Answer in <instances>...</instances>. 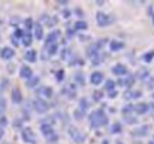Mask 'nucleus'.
<instances>
[{
  "label": "nucleus",
  "instance_id": "412c9836",
  "mask_svg": "<svg viewBox=\"0 0 154 144\" xmlns=\"http://www.w3.org/2000/svg\"><path fill=\"white\" fill-rule=\"evenodd\" d=\"M32 41H33V35H32L30 32H24V36L21 38V42H23V45H26V47H30V45H32Z\"/></svg>",
  "mask_w": 154,
  "mask_h": 144
},
{
  "label": "nucleus",
  "instance_id": "c03bdc74",
  "mask_svg": "<svg viewBox=\"0 0 154 144\" xmlns=\"http://www.w3.org/2000/svg\"><path fill=\"white\" fill-rule=\"evenodd\" d=\"M63 15H64V17H70V15H72V12H70V11H64V14H63Z\"/></svg>",
  "mask_w": 154,
  "mask_h": 144
},
{
  "label": "nucleus",
  "instance_id": "9b49d317",
  "mask_svg": "<svg viewBox=\"0 0 154 144\" xmlns=\"http://www.w3.org/2000/svg\"><path fill=\"white\" fill-rule=\"evenodd\" d=\"M14 56H15V50L11 48V47H3L2 51H0V57L3 60H12Z\"/></svg>",
  "mask_w": 154,
  "mask_h": 144
},
{
  "label": "nucleus",
  "instance_id": "aec40b11",
  "mask_svg": "<svg viewBox=\"0 0 154 144\" xmlns=\"http://www.w3.org/2000/svg\"><path fill=\"white\" fill-rule=\"evenodd\" d=\"M142 96V93L139 92V90H127L126 93H124V98L126 99H138V98H141Z\"/></svg>",
  "mask_w": 154,
  "mask_h": 144
},
{
  "label": "nucleus",
  "instance_id": "473e14b6",
  "mask_svg": "<svg viewBox=\"0 0 154 144\" xmlns=\"http://www.w3.org/2000/svg\"><path fill=\"white\" fill-rule=\"evenodd\" d=\"M24 36V30H21V29H17L15 30V33H14V39L17 41V39H20L21 41V38Z\"/></svg>",
  "mask_w": 154,
  "mask_h": 144
},
{
  "label": "nucleus",
  "instance_id": "c85d7f7f",
  "mask_svg": "<svg viewBox=\"0 0 154 144\" xmlns=\"http://www.w3.org/2000/svg\"><path fill=\"white\" fill-rule=\"evenodd\" d=\"M64 92H66L70 98H73V96L76 95V89H75V86H72V84H70V86H67V87L64 89Z\"/></svg>",
  "mask_w": 154,
  "mask_h": 144
},
{
  "label": "nucleus",
  "instance_id": "a19ab883",
  "mask_svg": "<svg viewBox=\"0 0 154 144\" xmlns=\"http://www.w3.org/2000/svg\"><path fill=\"white\" fill-rule=\"evenodd\" d=\"M75 14L78 15V17H82L84 14H82V9H75Z\"/></svg>",
  "mask_w": 154,
  "mask_h": 144
},
{
  "label": "nucleus",
  "instance_id": "20e7f679",
  "mask_svg": "<svg viewBox=\"0 0 154 144\" xmlns=\"http://www.w3.org/2000/svg\"><path fill=\"white\" fill-rule=\"evenodd\" d=\"M96 21H97V24H99L100 27H106V26H109V24L112 23V17H109L106 12L99 11V12L96 14Z\"/></svg>",
  "mask_w": 154,
  "mask_h": 144
},
{
  "label": "nucleus",
  "instance_id": "b1692460",
  "mask_svg": "<svg viewBox=\"0 0 154 144\" xmlns=\"http://www.w3.org/2000/svg\"><path fill=\"white\" fill-rule=\"evenodd\" d=\"M38 84H39V77H38V75H33L32 78H29V80H27V87H29V89L36 87Z\"/></svg>",
  "mask_w": 154,
  "mask_h": 144
},
{
  "label": "nucleus",
  "instance_id": "dca6fc26",
  "mask_svg": "<svg viewBox=\"0 0 154 144\" xmlns=\"http://www.w3.org/2000/svg\"><path fill=\"white\" fill-rule=\"evenodd\" d=\"M123 48H124V42H121V41L114 39V41L109 42V50L111 51H121Z\"/></svg>",
  "mask_w": 154,
  "mask_h": 144
},
{
  "label": "nucleus",
  "instance_id": "f03ea898",
  "mask_svg": "<svg viewBox=\"0 0 154 144\" xmlns=\"http://www.w3.org/2000/svg\"><path fill=\"white\" fill-rule=\"evenodd\" d=\"M67 134H69V137H70L75 143H78V144H82V143L85 141V135H84L78 128H75V126H69V128H67Z\"/></svg>",
  "mask_w": 154,
  "mask_h": 144
},
{
  "label": "nucleus",
  "instance_id": "f704fd0d",
  "mask_svg": "<svg viewBox=\"0 0 154 144\" xmlns=\"http://www.w3.org/2000/svg\"><path fill=\"white\" fill-rule=\"evenodd\" d=\"M24 24H26L27 29H33V26H35V23H33L32 18H26V20H24Z\"/></svg>",
  "mask_w": 154,
  "mask_h": 144
},
{
  "label": "nucleus",
  "instance_id": "0eeeda50",
  "mask_svg": "<svg viewBox=\"0 0 154 144\" xmlns=\"http://www.w3.org/2000/svg\"><path fill=\"white\" fill-rule=\"evenodd\" d=\"M36 95L39 96V99H50L53 98V89L48 87V86H41L38 90H36Z\"/></svg>",
  "mask_w": 154,
  "mask_h": 144
},
{
  "label": "nucleus",
  "instance_id": "79ce46f5",
  "mask_svg": "<svg viewBox=\"0 0 154 144\" xmlns=\"http://www.w3.org/2000/svg\"><path fill=\"white\" fill-rule=\"evenodd\" d=\"M115 96H117V92H115V90L109 92V98H115Z\"/></svg>",
  "mask_w": 154,
  "mask_h": 144
},
{
  "label": "nucleus",
  "instance_id": "c756f323",
  "mask_svg": "<svg viewBox=\"0 0 154 144\" xmlns=\"http://www.w3.org/2000/svg\"><path fill=\"white\" fill-rule=\"evenodd\" d=\"M87 27H88V26H87L85 21H76V23H75V29H76V30H85Z\"/></svg>",
  "mask_w": 154,
  "mask_h": 144
},
{
  "label": "nucleus",
  "instance_id": "09e8293b",
  "mask_svg": "<svg viewBox=\"0 0 154 144\" xmlns=\"http://www.w3.org/2000/svg\"><path fill=\"white\" fill-rule=\"evenodd\" d=\"M153 23H154V14H153Z\"/></svg>",
  "mask_w": 154,
  "mask_h": 144
},
{
  "label": "nucleus",
  "instance_id": "1a4fd4ad",
  "mask_svg": "<svg viewBox=\"0 0 154 144\" xmlns=\"http://www.w3.org/2000/svg\"><path fill=\"white\" fill-rule=\"evenodd\" d=\"M60 35H61V32H60V30H53V32L47 36V39H45V45L57 44V42H58V39H60Z\"/></svg>",
  "mask_w": 154,
  "mask_h": 144
},
{
  "label": "nucleus",
  "instance_id": "7c9ffc66",
  "mask_svg": "<svg viewBox=\"0 0 154 144\" xmlns=\"http://www.w3.org/2000/svg\"><path fill=\"white\" fill-rule=\"evenodd\" d=\"M78 108H79L81 111H84V113H85V111L88 110V102H87V99H81V101H79V107H78Z\"/></svg>",
  "mask_w": 154,
  "mask_h": 144
},
{
  "label": "nucleus",
  "instance_id": "cd10ccee",
  "mask_svg": "<svg viewBox=\"0 0 154 144\" xmlns=\"http://www.w3.org/2000/svg\"><path fill=\"white\" fill-rule=\"evenodd\" d=\"M133 111H135V108H133V105H130V104H129V105H124V107H123V110H121V113H123L126 117H127L129 114H132Z\"/></svg>",
  "mask_w": 154,
  "mask_h": 144
},
{
  "label": "nucleus",
  "instance_id": "ddd939ff",
  "mask_svg": "<svg viewBox=\"0 0 154 144\" xmlns=\"http://www.w3.org/2000/svg\"><path fill=\"white\" fill-rule=\"evenodd\" d=\"M20 77H21V78H26V80L32 78V77H33V71H32V68L27 66V65L21 66V68H20Z\"/></svg>",
  "mask_w": 154,
  "mask_h": 144
},
{
  "label": "nucleus",
  "instance_id": "37998d69",
  "mask_svg": "<svg viewBox=\"0 0 154 144\" xmlns=\"http://www.w3.org/2000/svg\"><path fill=\"white\" fill-rule=\"evenodd\" d=\"M3 135H5V131H3V128H0V140L3 138Z\"/></svg>",
  "mask_w": 154,
  "mask_h": 144
},
{
  "label": "nucleus",
  "instance_id": "4c0bfd02",
  "mask_svg": "<svg viewBox=\"0 0 154 144\" xmlns=\"http://www.w3.org/2000/svg\"><path fill=\"white\" fill-rule=\"evenodd\" d=\"M93 96H94V101H100L102 99V92H94Z\"/></svg>",
  "mask_w": 154,
  "mask_h": 144
},
{
  "label": "nucleus",
  "instance_id": "2f4dec72",
  "mask_svg": "<svg viewBox=\"0 0 154 144\" xmlns=\"http://www.w3.org/2000/svg\"><path fill=\"white\" fill-rule=\"evenodd\" d=\"M153 59H154V51H148V53L144 54V60H145L147 63L153 62Z\"/></svg>",
  "mask_w": 154,
  "mask_h": 144
},
{
  "label": "nucleus",
  "instance_id": "c9c22d12",
  "mask_svg": "<svg viewBox=\"0 0 154 144\" xmlns=\"http://www.w3.org/2000/svg\"><path fill=\"white\" fill-rule=\"evenodd\" d=\"M5 110H6V101L0 96V113H3Z\"/></svg>",
  "mask_w": 154,
  "mask_h": 144
},
{
  "label": "nucleus",
  "instance_id": "49530a36",
  "mask_svg": "<svg viewBox=\"0 0 154 144\" xmlns=\"http://www.w3.org/2000/svg\"><path fill=\"white\" fill-rule=\"evenodd\" d=\"M117 144H124V143H123V141H118V143H117Z\"/></svg>",
  "mask_w": 154,
  "mask_h": 144
},
{
  "label": "nucleus",
  "instance_id": "393cba45",
  "mask_svg": "<svg viewBox=\"0 0 154 144\" xmlns=\"http://www.w3.org/2000/svg\"><path fill=\"white\" fill-rule=\"evenodd\" d=\"M75 81H76V84L84 86V84H85V77H84V74H82V72H76V74H75Z\"/></svg>",
  "mask_w": 154,
  "mask_h": 144
},
{
  "label": "nucleus",
  "instance_id": "a18cd8bd",
  "mask_svg": "<svg viewBox=\"0 0 154 144\" xmlns=\"http://www.w3.org/2000/svg\"><path fill=\"white\" fill-rule=\"evenodd\" d=\"M100 144H109V143H108V141H102Z\"/></svg>",
  "mask_w": 154,
  "mask_h": 144
},
{
  "label": "nucleus",
  "instance_id": "e433bc0d",
  "mask_svg": "<svg viewBox=\"0 0 154 144\" xmlns=\"http://www.w3.org/2000/svg\"><path fill=\"white\" fill-rule=\"evenodd\" d=\"M126 123H129V125H133V123H136V119H135L133 116H127V117H126Z\"/></svg>",
  "mask_w": 154,
  "mask_h": 144
},
{
  "label": "nucleus",
  "instance_id": "a211bd4d",
  "mask_svg": "<svg viewBox=\"0 0 154 144\" xmlns=\"http://www.w3.org/2000/svg\"><path fill=\"white\" fill-rule=\"evenodd\" d=\"M12 102L14 104H21L23 102V95L20 89H12Z\"/></svg>",
  "mask_w": 154,
  "mask_h": 144
},
{
  "label": "nucleus",
  "instance_id": "2eb2a0df",
  "mask_svg": "<svg viewBox=\"0 0 154 144\" xmlns=\"http://www.w3.org/2000/svg\"><path fill=\"white\" fill-rule=\"evenodd\" d=\"M33 36L36 39H42L44 38V29H42L41 23H35V26H33Z\"/></svg>",
  "mask_w": 154,
  "mask_h": 144
},
{
  "label": "nucleus",
  "instance_id": "6e6552de",
  "mask_svg": "<svg viewBox=\"0 0 154 144\" xmlns=\"http://www.w3.org/2000/svg\"><path fill=\"white\" fill-rule=\"evenodd\" d=\"M112 74L114 75H118V77H124V75H129V69L126 65L123 63H117L112 66Z\"/></svg>",
  "mask_w": 154,
  "mask_h": 144
},
{
  "label": "nucleus",
  "instance_id": "39448f33",
  "mask_svg": "<svg viewBox=\"0 0 154 144\" xmlns=\"http://www.w3.org/2000/svg\"><path fill=\"white\" fill-rule=\"evenodd\" d=\"M21 138L27 144H35L36 143V135H35L33 129H30V128H24L21 131Z\"/></svg>",
  "mask_w": 154,
  "mask_h": 144
},
{
  "label": "nucleus",
  "instance_id": "4be33fe9",
  "mask_svg": "<svg viewBox=\"0 0 154 144\" xmlns=\"http://www.w3.org/2000/svg\"><path fill=\"white\" fill-rule=\"evenodd\" d=\"M136 77H138L139 80H147V78H150V71H148L147 68H142V69L138 71Z\"/></svg>",
  "mask_w": 154,
  "mask_h": 144
},
{
  "label": "nucleus",
  "instance_id": "72a5a7b5",
  "mask_svg": "<svg viewBox=\"0 0 154 144\" xmlns=\"http://www.w3.org/2000/svg\"><path fill=\"white\" fill-rule=\"evenodd\" d=\"M73 116H75V119H82V117L85 116V113H84V111H81L79 108H76V110H75V113H73Z\"/></svg>",
  "mask_w": 154,
  "mask_h": 144
},
{
  "label": "nucleus",
  "instance_id": "7ed1b4c3",
  "mask_svg": "<svg viewBox=\"0 0 154 144\" xmlns=\"http://www.w3.org/2000/svg\"><path fill=\"white\" fill-rule=\"evenodd\" d=\"M41 131H42V134H44L45 138H48V140H58L57 134L54 132L53 125H50V123H42V125H41Z\"/></svg>",
  "mask_w": 154,
  "mask_h": 144
},
{
  "label": "nucleus",
  "instance_id": "f3484780",
  "mask_svg": "<svg viewBox=\"0 0 154 144\" xmlns=\"http://www.w3.org/2000/svg\"><path fill=\"white\" fill-rule=\"evenodd\" d=\"M24 57H26V60L29 63H35L38 60V53H36V50H27V53H26Z\"/></svg>",
  "mask_w": 154,
  "mask_h": 144
},
{
  "label": "nucleus",
  "instance_id": "9d476101",
  "mask_svg": "<svg viewBox=\"0 0 154 144\" xmlns=\"http://www.w3.org/2000/svg\"><path fill=\"white\" fill-rule=\"evenodd\" d=\"M103 80H105V77H103V74L99 72V71H94V72H91V75H90V83H91L93 86H100V84L103 83Z\"/></svg>",
  "mask_w": 154,
  "mask_h": 144
},
{
  "label": "nucleus",
  "instance_id": "f257e3e1",
  "mask_svg": "<svg viewBox=\"0 0 154 144\" xmlns=\"http://www.w3.org/2000/svg\"><path fill=\"white\" fill-rule=\"evenodd\" d=\"M90 126L91 128H102L108 123V116L105 114L103 110H96L90 114Z\"/></svg>",
  "mask_w": 154,
  "mask_h": 144
},
{
  "label": "nucleus",
  "instance_id": "a878e982",
  "mask_svg": "<svg viewBox=\"0 0 154 144\" xmlns=\"http://www.w3.org/2000/svg\"><path fill=\"white\" fill-rule=\"evenodd\" d=\"M47 51H48V54H50V56H54V54H57V51H58V45H57V44L47 45Z\"/></svg>",
  "mask_w": 154,
  "mask_h": 144
},
{
  "label": "nucleus",
  "instance_id": "4468645a",
  "mask_svg": "<svg viewBox=\"0 0 154 144\" xmlns=\"http://www.w3.org/2000/svg\"><path fill=\"white\" fill-rule=\"evenodd\" d=\"M133 108H135V113H136V114H145V113L150 111V105L145 104V102H139V104H136Z\"/></svg>",
  "mask_w": 154,
  "mask_h": 144
},
{
  "label": "nucleus",
  "instance_id": "ea45409f",
  "mask_svg": "<svg viewBox=\"0 0 154 144\" xmlns=\"http://www.w3.org/2000/svg\"><path fill=\"white\" fill-rule=\"evenodd\" d=\"M6 123H8V122H6L5 117H0V128H2V126H6Z\"/></svg>",
  "mask_w": 154,
  "mask_h": 144
},
{
  "label": "nucleus",
  "instance_id": "f8f14e48",
  "mask_svg": "<svg viewBox=\"0 0 154 144\" xmlns=\"http://www.w3.org/2000/svg\"><path fill=\"white\" fill-rule=\"evenodd\" d=\"M148 131H150V128H148L147 125H142V126L133 129V131H132V135H133V137H145V135H148Z\"/></svg>",
  "mask_w": 154,
  "mask_h": 144
},
{
  "label": "nucleus",
  "instance_id": "8fccbe9b",
  "mask_svg": "<svg viewBox=\"0 0 154 144\" xmlns=\"http://www.w3.org/2000/svg\"><path fill=\"white\" fill-rule=\"evenodd\" d=\"M153 99H154V92H153Z\"/></svg>",
  "mask_w": 154,
  "mask_h": 144
},
{
  "label": "nucleus",
  "instance_id": "de8ad7c7",
  "mask_svg": "<svg viewBox=\"0 0 154 144\" xmlns=\"http://www.w3.org/2000/svg\"><path fill=\"white\" fill-rule=\"evenodd\" d=\"M148 144H154V141H150V143H148Z\"/></svg>",
  "mask_w": 154,
  "mask_h": 144
},
{
  "label": "nucleus",
  "instance_id": "423d86ee",
  "mask_svg": "<svg viewBox=\"0 0 154 144\" xmlns=\"http://www.w3.org/2000/svg\"><path fill=\"white\" fill-rule=\"evenodd\" d=\"M48 108H50V105H48L44 99L36 98V99L33 101V110H35L36 113H39V114H45V113L48 111Z\"/></svg>",
  "mask_w": 154,
  "mask_h": 144
},
{
  "label": "nucleus",
  "instance_id": "6ab92c4d",
  "mask_svg": "<svg viewBox=\"0 0 154 144\" xmlns=\"http://www.w3.org/2000/svg\"><path fill=\"white\" fill-rule=\"evenodd\" d=\"M135 80H136V77L135 75H132V74H129V75H126V78H124V81L121 83V86H124V87H132L133 84H135Z\"/></svg>",
  "mask_w": 154,
  "mask_h": 144
},
{
  "label": "nucleus",
  "instance_id": "5701e85b",
  "mask_svg": "<svg viewBox=\"0 0 154 144\" xmlns=\"http://www.w3.org/2000/svg\"><path fill=\"white\" fill-rule=\"evenodd\" d=\"M121 131H123V125L120 122H115L111 125V134H121Z\"/></svg>",
  "mask_w": 154,
  "mask_h": 144
},
{
  "label": "nucleus",
  "instance_id": "bb28decb",
  "mask_svg": "<svg viewBox=\"0 0 154 144\" xmlns=\"http://www.w3.org/2000/svg\"><path fill=\"white\" fill-rule=\"evenodd\" d=\"M105 90L109 93V92H112V90H115V81H112V80H106V83H105Z\"/></svg>",
  "mask_w": 154,
  "mask_h": 144
},
{
  "label": "nucleus",
  "instance_id": "58836bf2",
  "mask_svg": "<svg viewBox=\"0 0 154 144\" xmlns=\"http://www.w3.org/2000/svg\"><path fill=\"white\" fill-rule=\"evenodd\" d=\"M56 78H57L58 81H61V80H63V71H58V74H56Z\"/></svg>",
  "mask_w": 154,
  "mask_h": 144
}]
</instances>
